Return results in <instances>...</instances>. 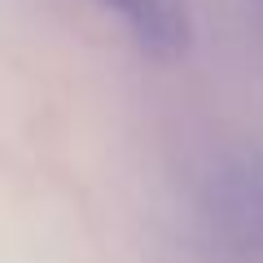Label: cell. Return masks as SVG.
<instances>
[{
	"instance_id": "cell-1",
	"label": "cell",
	"mask_w": 263,
	"mask_h": 263,
	"mask_svg": "<svg viewBox=\"0 0 263 263\" xmlns=\"http://www.w3.org/2000/svg\"><path fill=\"white\" fill-rule=\"evenodd\" d=\"M193 224L219 263H263V149L228 154L202 176Z\"/></svg>"
},
{
	"instance_id": "cell-2",
	"label": "cell",
	"mask_w": 263,
	"mask_h": 263,
	"mask_svg": "<svg viewBox=\"0 0 263 263\" xmlns=\"http://www.w3.org/2000/svg\"><path fill=\"white\" fill-rule=\"evenodd\" d=\"M154 62H180L193 48V0H92Z\"/></svg>"
}]
</instances>
